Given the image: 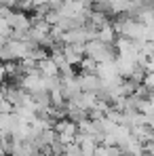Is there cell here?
Here are the masks:
<instances>
[{"mask_svg": "<svg viewBox=\"0 0 154 156\" xmlns=\"http://www.w3.org/2000/svg\"><path fill=\"white\" fill-rule=\"evenodd\" d=\"M82 51H84V57L93 59L97 66H102V63H114L116 57H118L114 44H106V42L97 40V38L89 40V42L82 47Z\"/></svg>", "mask_w": 154, "mask_h": 156, "instance_id": "obj_1", "label": "cell"}, {"mask_svg": "<svg viewBox=\"0 0 154 156\" xmlns=\"http://www.w3.org/2000/svg\"><path fill=\"white\" fill-rule=\"evenodd\" d=\"M53 131L57 135V141H61L63 146L72 144L76 139V125L68 118H61V120H55L53 122Z\"/></svg>", "mask_w": 154, "mask_h": 156, "instance_id": "obj_2", "label": "cell"}, {"mask_svg": "<svg viewBox=\"0 0 154 156\" xmlns=\"http://www.w3.org/2000/svg\"><path fill=\"white\" fill-rule=\"evenodd\" d=\"M76 82H78V87H80L82 93H93L95 95L102 89V80L97 78V74H84V72H80V74H76Z\"/></svg>", "mask_w": 154, "mask_h": 156, "instance_id": "obj_3", "label": "cell"}, {"mask_svg": "<svg viewBox=\"0 0 154 156\" xmlns=\"http://www.w3.org/2000/svg\"><path fill=\"white\" fill-rule=\"evenodd\" d=\"M84 44H63L61 42V55L66 57V61L70 66H78L84 57V51H82Z\"/></svg>", "mask_w": 154, "mask_h": 156, "instance_id": "obj_4", "label": "cell"}, {"mask_svg": "<svg viewBox=\"0 0 154 156\" xmlns=\"http://www.w3.org/2000/svg\"><path fill=\"white\" fill-rule=\"evenodd\" d=\"M36 70H38V74L45 78H51V76H57V66H55V61H53L51 57H45L42 61H38L36 63Z\"/></svg>", "mask_w": 154, "mask_h": 156, "instance_id": "obj_5", "label": "cell"}, {"mask_svg": "<svg viewBox=\"0 0 154 156\" xmlns=\"http://www.w3.org/2000/svg\"><path fill=\"white\" fill-rule=\"evenodd\" d=\"M95 38L102 40V42H106V44H114V40H116V32H114L112 23H106V26L99 27L97 34H95Z\"/></svg>", "mask_w": 154, "mask_h": 156, "instance_id": "obj_6", "label": "cell"}, {"mask_svg": "<svg viewBox=\"0 0 154 156\" xmlns=\"http://www.w3.org/2000/svg\"><path fill=\"white\" fill-rule=\"evenodd\" d=\"M78 66H80V70H82L84 74H95V70H97V63H95L93 59H89V57H82V61H80Z\"/></svg>", "mask_w": 154, "mask_h": 156, "instance_id": "obj_7", "label": "cell"}, {"mask_svg": "<svg viewBox=\"0 0 154 156\" xmlns=\"http://www.w3.org/2000/svg\"><path fill=\"white\" fill-rule=\"evenodd\" d=\"M11 112H15V108H13V104L9 101V99H0V114L2 116H6V114H11Z\"/></svg>", "mask_w": 154, "mask_h": 156, "instance_id": "obj_8", "label": "cell"}, {"mask_svg": "<svg viewBox=\"0 0 154 156\" xmlns=\"http://www.w3.org/2000/svg\"><path fill=\"white\" fill-rule=\"evenodd\" d=\"M144 152H146V156H154V141H148L144 146Z\"/></svg>", "mask_w": 154, "mask_h": 156, "instance_id": "obj_9", "label": "cell"}, {"mask_svg": "<svg viewBox=\"0 0 154 156\" xmlns=\"http://www.w3.org/2000/svg\"><path fill=\"white\" fill-rule=\"evenodd\" d=\"M146 99H148V101L154 105V89H150V91H148V97H146Z\"/></svg>", "mask_w": 154, "mask_h": 156, "instance_id": "obj_10", "label": "cell"}, {"mask_svg": "<svg viewBox=\"0 0 154 156\" xmlns=\"http://www.w3.org/2000/svg\"><path fill=\"white\" fill-rule=\"evenodd\" d=\"M2 80H4V63L0 61V82H2Z\"/></svg>", "mask_w": 154, "mask_h": 156, "instance_id": "obj_11", "label": "cell"}, {"mask_svg": "<svg viewBox=\"0 0 154 156\" xmlns=\"http://www.w3.org/2000/svg\"><path fill=\"white\" fill-rule=\"evenodd\" d=\"M144 156H146V154H144Z\"/></svg>", "mask_w": 154, "mask_h": 156, "instance_id": "obj_12", "label": "cell"}]
</instances>
